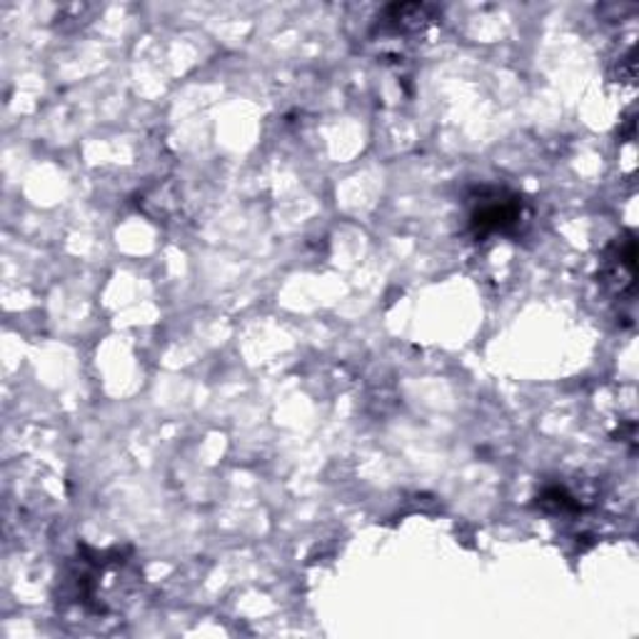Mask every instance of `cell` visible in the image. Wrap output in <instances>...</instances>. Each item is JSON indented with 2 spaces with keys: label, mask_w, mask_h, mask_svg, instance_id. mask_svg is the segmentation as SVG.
<instances>
[{
  "label": "cell",
  "mask_w": 639,
  "mask_h": 639,
  "mask_svg": "<svg viewBox=\"0 0 639 639\" xmlns=\"http://www.w3.org/2000/svg\"><path fill=\"white\" fill-rule=\"evenodd\" d=\"M382 21L388 23L392 31H420L432 21V8L405 3V6H390L385 8Z\"/></svg>",
  "instance_id": "obj_2"
},
{
  "label": "cell",
  "mask_w": 639,
  "mask_h": 639,
  "mask_svg": "<svg viewBox=\"0 0 639 639\" xmlns=\"http://www.w3.org/2000/svg\"><path fill=\"white\" fill-rule=\"evenodd\" d=\"M522 220V201L505 191H483L469 210V228L475 238H487L495 232H510Z\"/></svg>",
  "instance_id": "obj_1"
}]
</instances>
